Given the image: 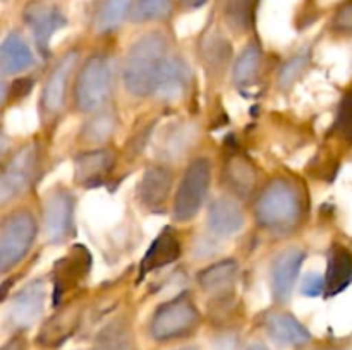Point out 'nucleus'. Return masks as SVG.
Here are the masks:
<instances>
[{
    "instance_id": "6",
    "label": "nucleus",
    "mask_w": 352,
    "mask_h": 350,
    "mask_svg": "<svg viewBox=\"0 0 352 350\" xmlns=\"http://www.w3.org/2000/svg\"><path fill=\"white\" fill-rule=\"evenodd\" d=\"M38 235L36 218L28 209H16L0 225V271L9 273L33 247Z\"/></svg>"
},
{
    "instance_id": "32",
    "label": "nucleus",
    "mask_w": 352,
    "mask_h": 350,
    "mask_svg": "<svg viewBox=\"0 0 352 350\" xmlns=\"http://www.w3.org/2000/svg\"><path fill=\"white\" fill-rule=\"evenodd\" d=\"M311 64V51L308 48L305 50H299L298 54L292 55L291 58L282 64L280 71L277 75V84L282 91H289V89L294 88L296 82L299 79H302V75L306 74V71L309 69Z\"/></svg>"
},
{
    "instance_id": "38",
    "label": "nucleus",
    "mask_w": 352,
    "mask_h": 350,
    "mask_svg": "<svg viewBox=\"0 0 352 350\" xmlns=\"http://www.w3.org/2000/svg\"><path fill=\"white\" fill-rule=\"evenodd\" d=\"M206 2H208V0H175L179 9L184 10V12H191V10L201 9L203 5H206Z\"/></svg>"
},
{
    "instance_id": "21",
    "label": "nucleus",
    "mask_w": 352,
    "mask_h": 350,
    "mask_svg": "<svg viewBox=\"0 0 352 350\" xmlns=\"http://www.w3.org/2000/svg\"><path fill=\"white\" fill-rule=\"evenodd\" d=\"M352 283V250L344 244H332L327 256L325 297L342 294Z\"/></svg>"
},
{
    "instance_id": "2",
    "label": "nucleus",
    "mask_w": 352,
    "mask_h": 350,
    "mask_svg": "<svg viewBox=\"0 0 352 350\" xmlns=\"http://www.w3.org/2000/svg\"><path fill=\"white\" fill-rule=\"evenodd\" d=\"M167 58L168 38L164 31H148L134 40L122 65V81L127 93L134 98L155 95Z\"/></svg>"
},
{
    "instance_id": "30",
    "label": "nucleus",
    "mask_w": 352,
    "mask_h": 350,
    "mask_svg": "<svg viewBox=\"0 0 352 350\" xmlns=\"http://www.w3.org/2000/svg\"><path fill=\"white\" fill-rule=\"evenodd\" d=\"M133 349V331L127 319L117 318L110 321L96 335L91 350H131Z\"/></svg>"
},
{
    "instance_id": "23",
    "label": "nucleus",
    "mask_w": 352,
    "mask_h": 350,
    "mask_svg": "<svg viewBox=\"0 0 352 350\" xmlns=\"http://www.w3.org/2000/svg\"><path fill=\"white\" fill-rule=\"evenodd\" d=\"M199 55H201L206 72L212 78H219L229 65L230 57H232V47L217 27H210L199 41Z\"/></svg>"
},
{
    "instance_id": "13",
    "label": "nucleus",
    "mask_w": 352,
    "mask_h": 350,
    "mask_svg": "<svg viewBox=\"0 0 352 350\" xmlns=\"http://www.w3.org/2000/svg\"><path fill=\"white\" fill-rule=\"evenodd\" d=\"M47 301V283L43 278H34L12 295L7 318L12 328H31L40 319Z\"/></svg>"
},
{
    "instance_id": "31",
    "label": "nucleus",
    "mask_w": 352,
    "mask_h": 350,
    "mask_svg": "<svg viewBox=\"0 0 352 350\" xmlns=\"http://www.w3.org/2000/svg\"><path fill=\"white\" fill-rule=\"evenodd\" d=\"M174 12V0H134L131 23H158L167 21Z\"/></svg>"
},
{
    "instance_id": "1",
    "label": "nucleus",
    "mask_w": 352,
    "mask_h": 350,
    "mask_svg": "<svg viewBox=\"0 0 352 350\" xmlns=\"http://www.w3.org/2000/svg\"><path fill=\"white\" fill-rule=\"evenodd\" d=\"M306 201L301 187L291 178H272L254 202L258 226L274 235H289L301 226Z\"/></svg>"
},
{
    "instance_id": "39",
    "label": "nucleus",
    "mask_w": 352,
    "mask_h": 350,
    "mask_svg": "<svg viewBox=\"0 0 352 350\" xmlns=\"http://www.w3.org/2000/svg\"><path fill=\"white\" fill-rule=\"evenodd\" d=\"M2 350H23V342H21L19 338H14L10 340L9 343H6V345L2 347Z\"/></svg>"
},
{
    "instance_id": "41",
    "label": "nucleus",
    "mask_w": 352,
    "mask_h": 350,
    "mask_svg": "<svg viewBox=\"0 0 352 350\" xmlns=\"http://www.w3.org/2000/svg\"><path fill=\"white\" fill-rule=\"evenodd\" d=\"M318 350H352L349 347H332V349H318Z\"/></svg>"
},
{
    "instance_id": "8",
    "label": "nucleus",
    "mask_w": 352,
    "mask_h": 350,
    "mask_svg": "<svg viewBox=\"0 0 352 350\" xmlns=\"http://www.w3.org/2000/svg\"><path fill=\"white\" fill-rule=\"evenodd\" d=\"M40 168V146L28 143L21 146L12 156L3 163L0 177V202L9 205L12 199L23 196L33 185Z\"/></svg>"
},
{
    "instance_id": "29",
    "label": "nucleus",
    "mask_w": 352,
    "mask_h": 350,
    "mask_svg": "<svg viewBox=\"0 0 352 350\" xmlns=\"http://www.w3.org/2000/svg\"><path fill=\"white\" fill-rule=\"evenodd\" d=\"M258 0H222L223 23L234 33H248L254 24Z\"/></svg>"
},
{
    "instance_id": "34",
    "label": "nucleus",
    "mask_w": 352,
    "mask_h": 350,
    "mask_svg": "<svg viewBox=\"0 0 352 350\" xmlns=\"http://www.w3.org/2000/svg\"><path fill=\"white\" fill-rule=\"evenodd\" d=\"M191 136H195L191 127L177 126L170 129V132L165 136L164 148H162L165 156H177V154L184 153L188 150V144L191 143Z\"/></svg>"
},
{
    "instance_id": "16",
    "label": "nucleus",
    "mask_w": 352,
    "mask_h": 350,
    "mask_svg": "<svg viewBox=\"0 0 352 350\" xmlns=\"http://www.w3.org/2000/svg\"><path fill=\"white\" fill-rule=\"evenodd\" d=\"M239 263L232 257L217 261L198 273V285L215 301H227L234 295L239 281Z\"/></svg>"
},
{
    "instance_id": "27",
    "label": "nucleus",
    "mask_w": 352,
    "mask_h": 350,
    "mask_svg": "<svg viewBox=\"0 0 352 350\" xmlns=\"http://www.w3.org/2000/svg\"><path fill=\"white\" fill-rule=\"evenodd\" d=\"M91 119L82 124L81 132H79V141L89 148L102 146L116 132L117 115L110 108H103L100 112L91 113Z\"/></svg>"
},
{
    "instance_id": "24",
    "label": "nucleus",
    "mask_w": 352,
    "mask_h": 350,
    "mask_svg": "<svg viewBox=\"0 0 352 350\" xmlns=\"http://www.w3.org/2000/svg\"><path fill=\"white\" fill-rule=\"evenodd\" d=\"M189 81H191L189 65L181 57L168 55L167 62H165L164 69H162L155 95L158 98L165 100V102H174V100H179L184 95L189 86Z\"/></svg>"
},
{
    "instance_id": "36",
    "label": "nucleus",
    "mask_w": 352,
    "mask_h": 350,
    "mask_svg": "<svg viewBox=\"0 0 352 350\" xmlns=\"http://www.w3.org/2000/svg\"><path fill=\"white\" fill-rule=\"evenodd\" d=\"M301 294L306 297H320L325 295V277L320 273H308L305 275L301 283Z\"/></svg>"
},
{
    "instance_id": "17",
    "label": "nucleus",
    "mask_w": 352,
    "mask_h": 350,
    "mask_svg": "<svg viewBox=\"0 0 352 350\" xmlns=\"http://www.w3.org/2000/svg\"><path fill=\"white\" fill-rule=\"evenodd\" d=\"M244 222V211L237 199L232 196H217L208 206V213H206V225L208 230L217 237H232L243 230Z\"/></svg>"
},
{
    "instance_id": "19",
    "label": "nucleus",
    "mask_w": 352,
    "mask_h": 350,
    "mask_svg": "<svg viewBox=\"0 0 352 350\" xmlns=\"http://www.w3.org/2000/svg\"><path fill=\"white\" fill-rule=\"evenodd\" d=\"M263 328L272 340L285 347H305L311 342L309 329L296 316L285 311H272L263 318Z\"/></svg>"
},
{
    "instance_id": "7",
    "label": "nucleus",
    "mask_w": 352,
    "mask_h": 350,
    "mask_svg": "<svg viewBox=\"0 0 352 350\" xmlns=\"http://www.w3.org/2000/svg\"><path fill=\"white\" fill-rule=\"evenodd\" d=\"M79 62V51L69 50L55 62L43 82L40 95V120L45 126H54L65 110L67 88Z\"/></svg>"
},
{
    "instance_id": "28",
    "label": "nucleus",
    "mask_w": 352,
    "mask_h": 350,
    "mask_svg": "<svg viewBox=\"0 0 352 350\" xmlns=\"http://www.w3.org/2000/svg\"><path fill=\"white\" fill-rule=\"evenodd\" d=\"M134 0H102L93 21V30L107 34L120 27V24L131 17Z\"/></svg>"
},
{
    "instance_id": "40",
    "label": "nucleus",
    "mask_w": 352,
    "mask_h": 350,
    "mask_svg": "<svg viewBox=\"0 0 352 350\" xmlns=\"http://www.w3.org/2000/svg\"><path fill=\"white\" fill-rule=\"evenodd\" d=\"M246 350H270V347H267L265 343H261V342H254V343H251V345H248Z\"/></svg>"
},
{
    "instance_id": "20",
    "label": "nucleus",
    "mask_w": 352,
    "mask_h": 350,
    "mask_svg": "<svg viewBox=\"0 0 352 350\" xmlns=\"http://www.w3.org/2000/svg\"><path fill=\"white\" fill-rule=\"evenodd\" d=\"M182 254V242L179 239L174 229L165 226L157 239L151 242L148 250L144 253L143 261H141V275L153 273V271L160 270V268L168 266V264L175 263Z\"/></svg>"
},
{
    "instance_id": "18",
    "label": "nucleus",
    "mask_w": 352,
    "mask_h": 350,
    "mask_svg": "<svg viewBox=\"0 0 352 350\" xmlns=\"http://www.w3.org/2000/svg\"><path fill=\"white\" fill-rule=\"evenodd\" d=\"M82 309L78 302H72V304L65 305L64 309L55 312L54 316L47 319V321L41 325L40 333L36 336V342L40 345L48 347V349H54V347L62 345L65 340L71 338L74 335L76 329L79 328V323H81Z\"/></svg>"
},
{
    "instance_id": "37",
    "label": "nucleus",
    "mask_w": 352,
    "mask_h": 350,
    "mask_svg": "<svg viewBox=\"0 0 352 350\" xmlns=\"http://www.w3.org/2000/svg\"><path fill=\"white\" fill-rule=\"evenodd\" d=\"M31 88H33V79L19 78L12 82V86H10V95H12L14 100H19L23 98V96L30 95Z\"/></svg>"
},
{
    "instance_id": "9",
    "label": "nucleus",
    "mask_w": 352,
    "mask_h": 350,
    "mask_svg": "<svg viewBox=\"0 0 352 350\" xmlns=\"http://www.w3.org/2000/svg\"><path fill=\"white\" fill-rule=\"evenodd\" d=\"M76 198L65 187H54L43 201V232L50 246L67 242L74 232Z\"/></svg>"
},
{
    "instance_id": "15",
    "label": "nucleus",
    "mask_w": 352,
    "mask_h": 350,
    "mask_svg": "<svg viewBox=\"0 0 352 350\" xmlns=\"http://www.w3.org/2000/svg\"><path fill=\"white\" fill-rule=\"evenodd\" d=\"M116 165V153L107 148H93L74 158V182L81 187L95 189L105 184Z\"/></svg>"
},
{
    "instance_id": "10",
    "label": "nucleus",
    "mask_w": 352,
    "mask_h": 350,
    "mask_svg": "<svg viewBox=\"0 0 352 350\" xmlns=\"http://www.w3.org/2000/svg\"><path fill=\"white\" fill-rule=\"evenodd\" d=\"M91 270V254L85 246H72L69 254L54 264V305H60L65 295L79 287Z\"/></svg>"
},
{
    "instance_id": "14",
    "label": "nucleus",
    "mask_w": 352,
    "mask_h": 350,
    "mask_svg": "<svg viewBox=\"0 0 352 350\" xmlns=\"http://www.w3.org/2000/svg\"><path fill=\"white\" fill-rule=\"evenodd\" d=\"M174 185V174L165 165H150L138 184V201L146 211L164 213Z\"/></svg>"
},
{
    "instance_id": "26",
    "label": "nucleus",
    "mask_w": 352,
    "mask_h": 350,
    "mask_svg": "<svg viewBox=\"0 0 352 350\" xmlns=\"http://www.w3.org/2000/svg\"><path fill=\"white\" fill-rule=\"evenodd\" d=\"M261 67H263V50L256 41H251L239 57L236 58L232 67V81L234 84L239 88H250L258 81L261 74Z\"/></svg>"
},
{
    "instance_id": "42",
    "label": "nucleus",
    "mask_w": 352,
    "mask_h": 350,
    "mask_svg": "<svg viewBox=\"0 0 352 350\" xmlns=\"http://www.w3.org/2000/svg\"><path fill=\"white\" fill-rule=\"evenodd\" d=\"M177 350H198V349H195V347H184V349H177Z\"/></svg>"
},
{
    "instance_id": "33",
    "label": "nucleus",
    "mask_w": 352,
    "mask_h": 350,
    "mask_svg": "<svg viewBox=\"0 0 352 350\" xmlns=\"http://www.w3.org/2000/svg\"><path fill=\"white\" fill-rule=\"evenodd\" d=\"M332 130L340 139L352 144V86L340 98Z\"/></svg>"
},
{
    "instance_id": "4",
    "label": "nucleus",
    "mask_w": 352,
    "mask_h": 350,
    "mask_svg": "<svg viewBox=\"0 0 352 350\" xmlns=\"http://www.w3.org/2000/svg\"><path fill=\"white\" fill-rule=\"evenodd\" d=\"M212 184V163L208 158H195L182 174L172 201V218L177 223H189L205 206Z\"/></svg>"
},
{
    "instance_id": "35",
    "label": "nucleus",
    "mask_w": 352,
    "mask_h": 350,
    "mask_svg": "<svg viewBox=\"0 0 352 350\" xmlns=\"http://www.w3.org/2000/svg\"><path fill=\"white\" fill-rule=\"evenodd\" d=\"M330 30L339 36H352V0L340 3L330 19Z\"/></svg>"
},
{
    "instance_id": "11",
    "label": "nucleus",
    "mask_w": 352,
    "mask_h": 350,
    "mask_svg": "<svg viewBox=\"0 0 352 350\" xmlns=\"http://www.w3.org/2000/svg\"><path fill=\"white\" fill-rule=\"evenodd\" d=\"M24 23L30 27L31 36H33L34 45L38 51L43 57L50 54V41L55 33L67 26V17L58 7L47 5V3L33 2L28 3L23 12Z\"/></svg>"
},
{
    "instance_id": "5",
    "label": "nucleus",
    "mask_w": 352,
    "mask_h": 350,
    "mask_svg": "<svg viewBox=\"0 0 352 350\" xmlns=\"http://www.w3.org/2000/svg\"><path fill=\"white\" fill-rule=\"evenodd\" d=\"M199 323L201 314L191 295L179 294L177 297L158 305L151 318L150 333L157 342H172L192 335Z\"/></svg>"
},
{
    "instance_id": "3",
    "label": "nucleus",
    "mask_w": 352,
    "mask_h": 350,
    "mask_svg": "<svg viewBox=\"0 0 352 350\" xmlns=\"http://www.w3.org/2000/svg\"><path fill=\"white\" fill-rule=\"evenodd\" d=\"M112 64L105 55H93L79 69L74 82V105L81 113L103 110L112 96Z\"/></svg>"
},
{
    "instance_id": "22",
    "label": "nucleus",
    "mask_w": 352,
    "mask_h": 350,
    "mask_svg": "<svg viewBox=\"0 0 352 350\" xmlns=\"http://www.w3.org/2000/svg\"><path fill=\"white\" fill-rule=\"evenodd\" d=\"M36 62L33 50L24 40L23 34L12 33L7 34L0 47V71L2 75H17L31 69Z\"/></svg>"
},
{
    "instance_id": "12",
    "label": "nucleus",
    "mask_w": 352,
    "mask_h": 350,
    "mask_svg": "<svg viewBox=\"0 0 352 350\" xmlns=\"http://www.w3.org/2000/svg\"><path fill=\"white\" fill-rule=\"evenodd\" d=\"M305 261L306 253L299 247H287L277 254L270 268V290L277 304L284 305L291 301Z\"/></svg>"
},
{
    "instance_id": "25",
    "label": "nucleus",
    "mask_w": 352,
    "mask_h": 350,
    "mask_svg": "<svg viewBox=\"0 0 352 350\" xmlns=\"http://www.w3.org/2000/svg\"><path fill=\"white\" fill-rule=\"evenodd\" d=\"M223 180L236 198L246 199L256 191V168L248 158L232 156L223 167Z\"/></svg>"
}]
</instances>
